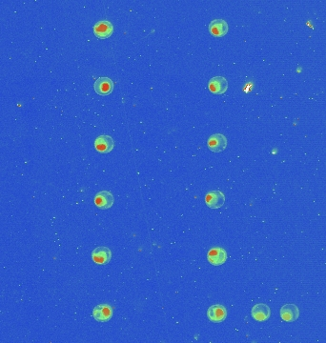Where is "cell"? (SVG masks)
<instances>
[{
    "label": "cell",
    "mask_w": 326,
    "mask_h": 343,
    "mask_svg": "<svg viewBox=\"0 0 326 343\" xmlns=\"http://www.w3.org/2000/svg\"><path fill=\"white\" fill-rule=\"evenodd\" d=\"M114 26L107 20H101L94 24L93 26V34L97 38L106 39L113 35Z\"/></svg>",
    "instance_id": "1"
},
{
    "label": "cell",
    "mask_w": 326,
    "mask_h": 343,
    "mask_svg": "<svg viewBox=\"0 0 326 343\" xmlns=\"http://www.w3.org/2000/svg\"><path fill=\"white\" fill-rule=\"evenodd\" d=\"M207 145L209 150H211L212 152L220 153L224 151L227 147V138L222 134H214L208 138Z\"/></svg>",
    "instance_id": "2"
},
{
    "label": "cell",
    "mask_w": 326,
    "mask_h": 343,
    "mask_svg": "<svg viewBox=\"0 0 326 343\" xmlns=\"http://www.w3.org/2000/svg\"><path fill=\"white\" fill-rule=\"evenodd\" d=\"M207 259L212 265L220 266L227 260V252L220 247H214L207 253Z\"/></svg>",
    "instance_id": "3"
},
{
    "label": "cell",
    "mask_w": 326,
    "mask_h": 343,
    "mask_svg": "<svg viewBox=\"0 0 326 343\" xmlns=\"http://www.w3.org/2000/svg\"><path fill=\"white\" fill-rule=\"evenodd\" d=\"M93 89L98 95H108L114 90V82L109 77H98L94 81Z\"/></svg>",
    "instance_id": "4"
},
{
    "label": "cell",
    "mask_w": 326,
    "mask_h": 343,
    "mask_svg": "<svg viewBox=\"0 0 326 343\" xmlns=\"http://www.w3.org/2000/svg\"><path fill=\"white\" fill-rule=\"evenodd\" d=\"M93 317L99 322H107L113 317V308L108 304H99L93 308Z\"/></svg>",
    "instance_id": "5"
},
{
    "label": "cell",
    "mask_w": 326,
    "mask_h": 343,
    "mask_svg": "<svg viewBox=\"0 0 326 343\" xmlns=\"http://www.w3.org/2000/svg\"><path fill=\"white\" fill-rule=\"evenodd\" d=\"M207 317L214 323L222 322L227 318V310L220 304L213 305L208 309Z\"/></svg>",
    "instance_id": "6"
},
{
    "label": "cell",
    "mask_w": 326,
    "mask_h": 343,
    "mask_svg": "<svg viewBox=\"0 0 326 343\" xmlns=\"http://www.w3.org/2000/svg\"><path fill=\"white\" fill-rule=\"evenodd\" d=\"M114 196L108 191H101L97 193L93 199V202L96 207L102 210H107L114 204Z\"/></svg>",
    "instance_id": "7"
},
{
    "label": "cell",
    "mask_w": 326,
    "mask_h": 343,
    "mask_svg": "<svg viewBox=\"0 0 326 343\" xmlns=\"http://www.w3.org/2000/svg\"><path fill=\"white\" fill-rule=\"evenodd\" d=\"M208 88L214 94H223L228 89V82L223 76H215L209 80Z\"/></svg>",
    "instance_id": "8"
},
{
    "label": "cell",
    "mask_w": 326,
    "mask_h": 343,
    "mask_svg": "<svg viewBox=\"0 0 326 343\" xmlns=\"http://www.w3.org/2000/svg\"><path fill=\"white\" fill-rule=\"evenodd\" d=\"M206 205L211 209H218L223 206L225 196L220 191H211L205 197Z\"/></svg>",
    "instance_id": "9"
},
{
    "label": "cell",
    "mask_w": 326,
    "mask_h": 343,
    "mask_svg": "<svg viewBox=\"0 0 326 343\" xmlns=\"http://www.w3.org/2000/svg\"><path fill=\"white\" fill-rule=\"evenodd\" d=\"M114 139L107 135H102L94 140V149L101 154H108L114 149Z\"/></svg>",
    "instance_id": "10"
},
{
    "label": "cell",
    "mask_w": 326,
    "mask_h": 343,
    "mask_svg": "<svg viewBox=\"0 0 326 343\" xmlns=\"http://www.w3.org/2000/svg\"><path fill=\"white\" fill-rule=\"evenodd\" d=\"M93 261L98 265H105L112 258V252L107 247H97L92 253Z\"/></svg>",
    "instance_id": "11"
},
{
    "label": "cell",
    "mask_w": 326,
    "mask_h": 343,
    "mask_svg": "<svg viewBox=\"0 0 326 343\" xmlns=\"http://www.w3.org/2000/svg\"><path fill=\"white\" fill-rule=\"evenodd\" d=\"M209 32L215 37H222L228 33V24L223 19H214L209 24Z\"/></svg>",
    "instance_id": "12"
},
{
    "label": "cell",
    "mask_w": 326,
    "mask_h": 343,
    "mask_svg": "<svg viewBox=\"0 0 326 343\" xmlns=\"http://www.w3.org/2000/svg\"><path fill=\"white\" fill-rule=\"evenodd\" d=\"M300 310L295 304H285L280 309V317L284 321L293 322L299 319Z\"/></svg>",
    "instance_id": "13"
},
{
    "label": "cell",
    "mask_w": 326,
    "mask_h": 343,
    "mask_svg": "<svg viewBox=\"0 0 326 343\" xmlns=\"http://www.w3.org/2000/svg\"><path fill=\"white\" fill-rule=\"evenodd\" d=\"M271 316V310L268 305L264 303L256 304L252 308V317L257 321H265Z\"/></svg>",
    "instance_id": "14"
}]
</instances>
